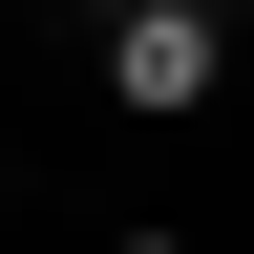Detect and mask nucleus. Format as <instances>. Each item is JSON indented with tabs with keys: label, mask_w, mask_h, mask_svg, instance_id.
Instances as JSON below:
<instances>
[{
	"label": "nucleus",
	"mask_w": 254,
	"mask_h": 254,
	"mask_svg": "<svg viewBox=\"0 0 254 254\" xmlns=\"http://www.w3.org/2000/svg\"><path fill=\"white\" fill-rule=\"evenodd\" d=\"M212 85H233V21H190V0H127V21H106V106H148V127H190Z\"/></svg>",
	"instance_id": "nucleus-1"
},
{
	"label": "nucleus",
	"mask_w": 254,
	"mask_h": 254,
	"mask_svg": "<svg viewBox=\"0 0 254 254\" xmlns=\"http://www.w3.org/2000/svg\"><path fill=\"white\" fill-rule=\"evenodd\" d=\"M106 254H190V233H106Z\"/></svg>",
	"instance_id": "nucleus-2"
},
{
	"label": "nucleus",
	"mask_w": 254,
	"mask_h": 254,
	"mask_svg": "<svg viewBox=\"0 0 254 254\" xmlns=\"http://www.w3.org/2000/svg\"><path fill=\"white\" fill-rule=\"evenodd\" d=\"M190 21H233V0H190Z\"/></svg>",
	"instance_id": "nucleus-3"
}]
</instances>
